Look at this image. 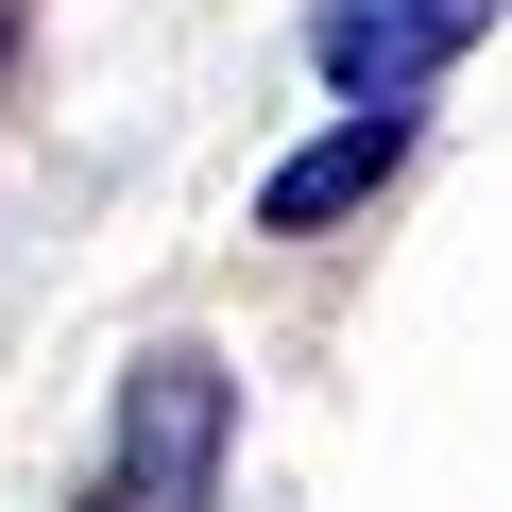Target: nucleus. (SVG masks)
Instances as JSON below:
<instances>
[{
	"label": "nucleus",
	"mask_w": 512,
	"mask_h": 512,
	"mask_svg": "<svg viewBox=\"0 0 512 512\" xmlns=\"http://www.w3.org/2000/svg\"><path fill=\"white\" fill-rule=\"evenodd\" d=\"M222 461H239V376L205 342H154L103 410V478L86 512H222Z\"/></svg>",
	"instance_id": "nucleus-1"
},
{
	"label": "nucleus",
	"mask_w": 512,
	"mask_h": 512,
	"mask_svg": "<svg viewBox=\"0 0 512 512\" xmlns=\"http://www.w3.org/2000/svg\"><path fill=\"white\" fill-rule=\"evenodd\" d=\"M410 137H427V103H342L308 154L256 171V239H325V222H359V205L410 171Z\"/></svg>",
	"instance_id": "nucleus-3"
},
{
	"label": "nucleus",
	"mask_w": 512,
	"mask_h": 512,
	"mask_svg": "<svg viewBox=\"0 0 512 512\" xmlns=\"http://www.w3.org/2000/svg\"><path fill=\"white\" fill-rule=\"evenodd\" d=\"M495 18H512V0H308V69L342 103H427Z\"/></svg>",
	"instance_id": "nucleus-2"
}]
</instances>
